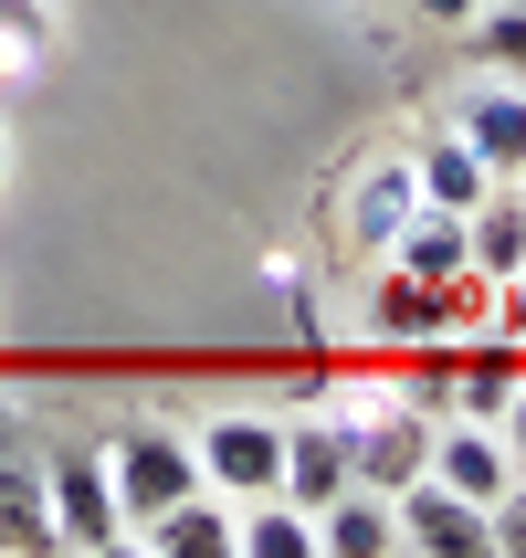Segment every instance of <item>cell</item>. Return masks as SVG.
Here are the masks:
<instances>
[{"label":"cell","instance_id":"9","mask_svg":"<svg viewBox=\"0 0 526 558\" xmlns=\"http://www.w3.org/2000/svg\"><path fill=\"white\" fill-rule=\"evenodd\" d=\"M390 548H401V517H390V496L347 485V496L316 506V558H390Z\"/></svg>","mask_w":526,"mask_h":558},{"label":"cell","instance_id":"13","mask_svg":"<svg viewBox=\"0 0 526 558\" xmlns=\"http://www.w3.org/2000/svg\"><path fill=\"white\" fill-rule=\"evenodd\" d=\"M411 180H421V201H432V211H474V201L496 190V169H485V158H474L464 137H453V126H442L432 148L411 158Z\"/></svg>","mask_w":526,"mask_h":558},{"label":"cell","instance_id":"2","mask_svg":"<svg viewBox=\"0 0 526 558\" xmlns=\"http://www.w3.org/2000/svg\"><path fill=\"white\" fill-rule=\"evenodd\" d=\"M189 453H200V485H211V496H274V474H284V422L274 411H221V422H200V442H189Z\"/></svg>","mask_w":526,"mask_h":558},{"label":"cell","instance_id":"23","mask_svg":"<svg viewBox=\"0 0 526 558\" xmlns=\"http://www.w3.org/2000/svg\"><path fill=\"white\" fill-rule=\"evenodd\" d=\"M505 11H526V0H505Z\"/></svg>","mask_w":526,"mask_h":558},{"label":"cell","instance_id":"10","mask_svg":"<svg viewBox=\"0 0 526 558\" xmlns=\"http://www.w3.org/2000/svg\"><path fill=\"white\" fill-rule=\"evenodd\" d=\"M464 253H474V275H496V284L526 264V180H496L464 211Z\"/></svg>","mask_w":526,"mask_h":558},{"label":"cell","instance_id":"22","mask_svg":"<svg viewBox=\"0 0 526 558\" xmlns=\"http://www.w3.org/2000/svg\"><path fill=\"white\" fill-rule=\"evenodd\" d=\"M0 180H11V126H0Z\"/></svg>","mask_w":526,"mask_h":558},{"label":"cell","instance_id":"16","mask_svg":"<svg viewBox=\"0 0 526 558\" xmlns=\"http://www.w3.org/2000/svg\"><path fill=\"white\" fill-rule=\"evenodd\" d=\"M369 327H379V338H453V327H442V284L401 275V264H390V284H379Z\"/></svg>","mask_w":526,"mask_h":558},{"label":"cell","instance_id":"7","mask_svg":"<svg viewBox=\"0 0 526 558\" xmlns=\"http://www.w3.org/2000/svg\"><path fill=\"white\" fill-rule=\"evenodd\" d=\"M274 496H295L306 517H316L327 496H347V433H338V411L284 422V474H274Z\"/></svg>","mask_w":526,"mask_h":558},{"label":"cell","instance_id":"4","mask_svg":"<svg viewBox=\"0 0 526 558\" xmlns=\"http://www.w3.org/2000/svg\"><path fill=\"white\" fill-rule=\"evenodd\" d=\"M42 496H53V548H126V506H117V474L106 453H53L42 464Z\"/></svg>","mask_w":526,"mask_h":558},{"label":"cell","instance_id":"6","mask_svg":"<svg viewBox=\"0 0 526 558\" xmlns=\"http://www.w3.org/2000/svg\"><path fill=\"white\" fill-rule=\"evenodd\" d=\"M453 137H464L474 158H485V169H496V180H516L526 169V85H464V106H453Z\"/></svg>","mask_w":526,"mask_h":558},{"label":"cell","instance_id":"14","mask_svg":"<svg viewBox=\"0 0 526 558\" xmlns=\"http://www.w3.org/2000/svg\"><path fill=\"white\" fill-rule=\"evenodd\" d=\"M390 264H401V275H421V284L464 275V264H474V253H464V211H432V201H421V211L401 221V243H390Z\"/></svg>","mask_w":526,"mask_h":558},{"label":"cell","instance_id":"18","mask_svg":"<svg viewBox=\"0 0 526 558\" xmlns=\"http://www.w3.org/2000/svg\"><path fill=\"white\" fill-rule=\"evenodd\" d=\"M474 53L496 63V74H526V11H505V0H485V11H474Z\"/></svg>","mask_w":526,"mask_h":558},{"label":"cell","instance_id":"19","mask_svg":"<svg viewBox=\"0 0 526 558\" xmlns=\"http://www.w3.org/2000/svg\"><path fill=\"white\" fill-rule=\"evenodd\" d=\"M496 338H505V348L526 359V264H516V275L496 284Z\"/></svg>","mask_w":526,"mask_h":558},{"label":"cell","instance_id":"20","mask_svg":"<svg viewBox=\"0 0 526 558\" xmlns=\"http://www.w3.org/2000/svg\"><path fill=\"white\" fill-rule=\"evenodd\" d=\"M411 11H421V22H432V32H464L474 11H485V0H411Z\"/></svg>","mask_w":526,"mask_h":558},{"label":"cell","instance_id":"12","mask_svg":"<svg viewBox=\"0 0 526 558\" xmlns=\"http://www.w3.org/2000/svg\"><path fill=\"white\" fill-rule=\"evenodd\" d=\"M53 548V496H42V464H11L0 453V558H42Z\"/></svg>","mask_w":526,"mask_h":558},{"label":"cell","instance_id":"8","mask_svg":"<svg viewBox=\"0 0 526 558\" xmlns=\"http://www.w3.org/2000/svg\"><path fill=\"white\" fill-rule=\"evenodd\" d=\"M432 474L453 485V496H474V506H496L505 485H526L496 422H442V433H432Z\"/></svg>","mask_w":526,"mask_h":558},{"label":"cell","instance_id":"15","mask_svg":"<svg viewBox=\"0 0 526 558\" xmlns=\"http://www.w3.org/2000/svg\"><path fill=\"white\" fill-rule=\"evenodd\" d=\"M516 379H526V359H516V348H496V359L453 369V379H442V422H505Z\"/></svg>","mask_w":526,"mask_h":558},{"label":"cell","instance_id":"3","mask_svg":"<svg viewBox=\"0 0 526 558\" xmlns=\"http://www.w3.org/2000/svg\"><path fill=\"white\" fill-rule=\"evenodd\" d=\"M106 474H117V506H126V527H148L158 506L200 496V453H189L180 433H158V422H137V433H117V453H106Z\"/></svg>","mask_w":526,"mask_h":558},{"label":"cell","instance_id":"5","mask_svg":"<svg viewBox=\"0 0 526 558\" xmlns=\"http://www.w3.org/2000/svg\"><path fill=\"white\" fill-rule=\"evenodd\" d=\"M390 517H401V548H421V558H485V506L453 496L442 474H411L390 496Z\"/></svg>","mask_w":526,"mask_h":558},{"label":"cell","instance_id":"11","mask_svg":"<svg viewBox=\"0 0 526 558\" xmlns=\"http://www.w3.org/2000/svg\"><path fill=\"white\" fill-rule=\"evenodd\" d=\"M126 537H137V548H158V558H221V548H232V496L211 506V485H200V496L158 506L148 527H126Z\"/></svg>","mask_w":526,"mask_h":558},{"label":"cell","instance_id":"17","mask_svg":"<svg viewBox=\"0 0 526 558\" xmlns=\"http://www.w3.org/2000/svg\"><path fill=\"white\" fill-rule=\"evenodd\" d=\"M42 53H53V11L42 0H0V85H22Z\"/></svg>","mask_w":526,"mask_h":558},{"label":"cell","instance_id":"21","mask_svg":"<svg viewBox=\"0 0 526 558\" xmlns=\"http://www.w3.org/2000/svg\"><path fill=\"white\" fill-rule=\"evenodd\" d=\"M496 433H505V453H516V474H526V379H516V401H505V422H496Z\"/></svg>","mask_w":526,"mask_h":558},{"label":"cell","instance_id":"24","mask_svg":"<svg viewBox=\"0 0 526 558\" xmlns=\"http://www.w3.org/2000/svg\"><path fill=\"white\" fill-rule=\"evenodd\" d=\"M516 180H526V169H516Z\"/></svg>","mask_w":526,"mask_h":558},{"label":"cell","instance_id":"1","mask_svg":"<svg viewBox=\"0 0 526 558\" xmlns=\"http://www.w3.org/2000/svg\"><path fill=\"white\" fill-rule=\"evenodd\" d=\"M411 211H421L411 158H358V169L338 180V201H327V232H338V253H390Z\"/></svg>","mask_w":526,"mask_h":558}]
</instances>
